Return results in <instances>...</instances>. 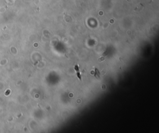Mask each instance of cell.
<instances>
[{"instance_id": "1", "label": "cell", "mask_w": 159, "mask_h": 133, "mask_svg": "<svg viewBox=\"0 0 159 133\" xmlns=\"http://www.w3.org/2000/svg\"><path fill=\"white\" fill-rule=\"evenodd\" d=\"M75 70L77 72V75L78 78L80 79V80L82 81V77H81V75H80V70H79L78 65H76L75 66Z\"/></svg>"}]
</instances>
